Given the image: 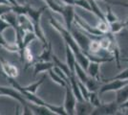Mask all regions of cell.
I'll return each instance as SVG.
<instances>
[{"mask_svg": "<svg viewBox=\"0 0 128 115\" xmlns=\"http://www.w3.org/2000/svg\"><path fill=\"white\" fill-rule=\"evenodd\" d=\"M70 32L72 34V36L74 37L76 39V43L78 44V46L80 47V49L82 50L83 53H87L88 52V47H89V43H90L92 38L88 36V34L86 33L85 31H83L82 29L78 30L76 28L72 27Z\"/></svg>", "mask_w": 128, "mask_h": 115, "instance_id": "obj_1", "label": "cell"}, {"mask_svg": "<svg viewBox=\"0 0 128 115\" xmlns=\"http://www.w3.org/2000/svg\"><path fill=\"white\" fill-rule=\"evenodd\" d=\"M76 98L73 92L70 84L65 86V99H64L63 107L67 115H75L76 114Z\"/></svg>", "mask_w": 128, "mask_h": 115, "instance_id": "obj_2", "label": "cell"}, {"mask_svg": "<svg viewBox=\"0 0 128 115\" xmlns=\"http://www.w3.org/2000/svg\"><path fill=\"white\" fill-rule=\"evenodd\" d=\"M120 109V104L117 103V101H113L111 103H107L103 104L98 107H94V109L92 111V115H113L117 114L118 111Z\"/></svg>", "mask_w": 128, "mask_h": 115, "instance_id": "obj_3", "label": "cell"}, {"mask_svg": "<svg viewBox=\"0 0 128 115\" xmlns=\"http://www.w3.org/2000/svg\"><path fill=\"white\" fill-rule=\"evenodd\" d=\"M63 17L64 22H65V27L68 30H71L73 27V23L75 22V6L74 5H63L62 6V12L61 14Z\"/></svg>", "mask_w": 128, "mask_h": 115, "instance_id": "obj_4", "label": "cell"}, {"mask_svg": "<svg viewBox=\"0 0 128 115\" xmlns=\"http://www.w3.org/2000/svg\"><path fill=\"white\" fill-rule=\"evenodd\" d=\"M0 93H1L2 96H9V97H11V98L14 99L17 102H19L20 104H22V105L29 104V102L23 97V95H22L16 88L14 87V86H12V87L0 86Z\"/></svg>", "mask_w": 128, "mask_h": 115, "instance_id": "obj_5", "label": "cell"}, {"mask_svg": "<svg viewBox=\"0 0 128 115\" xmlns=\"http://www.w3.org/2000/svg\"><path fill=\"white\" fill-rule=\"evenodd\" d=\"M128 83V81H122V80H112L108 81L106 83L100 85L98 89V94H103L110 91H117L120 88L123 87Z\"/></svg>", "mask_w": 128, "mask_h": 115, "instance_id": "obj_6", "label": "cell"}, {"mask_svg": "<svg viewBox=\"0 0 128 115\" xmlns=\"http://www.w3.org/2000/svg\"><path fill=\"white\" fill-rule=\"evenodd\" d=\"M1 62V68H2V73L6 78H12V79H16V77L19 75V70L18 67L14 64H12L11 62L5 60L3 58L0 60Z\"/></svg>", "mask_w": 128, "mask_h": 115, "instance_id": "obj_7", "label": "cell"}, {"mask_svg": "<svg viewBox=\"0 0 128 115\" xmlns=\"http://www.w3.org/2000/svg\"><path fill=\"white\" fill-rule=\"evenodd\" d=\"M94 109V106L86 100L76 101V114L78 115H87L91 114Z\"/></svg>", "mask_w": 128, "mask_h": 115, "instance_id": "obj_8", "label": "cell"}, {"mask_svg": "<svg viewBox=\"0 0 128 115\" xmlns=\"http://www.w3.org/2000/svg\"><path fill=\"white\" fill-rule=\"evenodd\" d=\"M54 64L53 60L52 61H41V60H36L34 63V77H36L38 74L41 72L49 71L51 68H53Z\"/></svg>", "mask_w": 128, "mask_h": 115, "instance_id": "obj_9", "label": "cell"}, {"mask_svg": "<svg viewBox=\"0 0 128 115\" xmlns=\"http://www.w3.org/2000/svg\"><path fill=\"white\" fill-rule=\"evenodd\" d=\"M45 7H42L40 9H34L31 6L29 5L28 8V12H27V16L31 19L32 24H38L40 23V19H41V16H42L43 12L45 11Z\"/></svg>", "mask_w": 128, "mask_h": 115, "instance_id": "obj_10", "label": "cell"}, {"mask_svg": "<svg viewBox=\"0 0 128 115\" xmlns=\"http://www.w3.org/2000/svg\"><path fill=\"white\" fill-rule=\"evenodd\" d=\"M100 63L96 62V61H90L86 72L89 77L96 79L98 81L102 82V78L100 76Z\"/></svg>", "mask_w": 128, "mask_h": 115, "instance_id": "obj_11", "label": "cell"}, {"mask_svg": "<svg viewBox=\"0 0 128 115\" xmlns=\"http://www.w3.org/2000/svg\"><path fill=\"white\" fill-rule=\"evenodd\" d=\"M65 54H66V63L69 67L72 73L75 71V63L76 60V56L74 51L70 48L68 45L65 44Z\"/></svg>", "mask_w": 128, "mask_h": 115, "instance_id": "obj_12", "label": "cell"}, {"mask_svg": "<svg viewBox=\"0 0 128 115\" xmlns=\"http://www.w3.org/2000/svg\"><path fill=\"white\" fill-rule=\"evenodd\" d=\"M29 105L31 107V109L32 110L34 114H38V115H54V113L52 110L48 108L47 106L44 105H38V104H32L29 102Z\"/></svg>", "mask_w": 128, "mask_h": 115, "instance_id": "obj_13", "label": "cell"}, {"mask_svg": "<svg viewBox=\"0 0 128 115\" xmlns=\"http://www.w3.org/2000/svg\"><path fill=\"white\" fill-rule=\"evenodd\" d=\"M3 18H5L7 21L10 23V25L12 28H14V30L16 31L19 28V24H18V17L17 15H16L14 12L12 11L10 13H7L4 16H2Z\"/></svg>", "mask_w": 128, "mask_h": 115, "instance_id": "obj_14", "label": "cell"}, {"mask_svg": "<svg viewBox=\"0 0 128 115\" xmlns=\"http://www.w3.org/2000/svg\"><path fill=\"white\" fill-rule=\"evenodd\" d=\"M74 73H75L76 77L78 78V80L80 81V82H84V83H85L86 81H87L88 78H89V76H88V74H87V72H86L85 69H83L76 61V63H75V71H74Z\"/></svg>", "mask_w": 128, "mask_h": 115, "instance_id": "obj_15", "label": "cell"}, {"mask_svg": "<svg viewBox=\"0 0 128 115\" xmlns=\"http://www.w3.org/2000/svg\"><path fill=\"white\" fill-rule=\"evenodd\" d=\"M0 47L4 48L7 51H10V52H17L19 53V48L16 43L12 44L10 42H8L5 39V38L3 37V33H0Z\"/></svg>", "mask_w": 128, "mask_h": 115, "instance_id": "obj_16", "label": "cell"}, {"mask_svg": "<svg viewBox=\"0 0 128 115\" xmlns=\"http://www.w3.org/2000/svg\"><path fill=\"white\" fill-rule=\"evenodd\" d=\"M52 55H53L52 44H51V42H49L48 46L47 47H44L42 53L38 57V60H41V61H52Z\"/></svg>", "mask_w": 128, "mask_h": 115, "instance_id": "obj_17", "label": "cell"}, {"mask_svg": "<svg viewBox=\"0 0 128 115\" xmlns=\"http://www.w3.org/2000/svg\"><path fill=\"white\" fill-rule=\"evenodd\" d=\"M128 99V83L124 85L123 87L120 88L117 90V95H116V101L118 104H122Z\"/></svg>", "mask_w": 128, "mask_h": 115, "instance_id": "obj_18", "label": "cell"}, {"mask_svg": "<svg viewBox=\"0 0 128 115\" xmlns=\"http://www.w3.org/2000/svg\"><path fill=\"white\" fill-rule=\"evenodd\" d=\"M91 7V13H93L98 19L100 20H105V17H104V13L100 10V6L96 3V0H89ZM106 21V20H105Z\"/></svg>", "mask_w": 128, "mask_h": 115, "instance_id": "obj_19", "label": "cell"}, {"mask_svg": "<svg viewBox=\"0 0 128 115\" xmlns=\"http://www.w3.org/2000/svg\"><path fill=\"white\" fill-rule=\"evenodd\" d=\"M52 60H53L54 64L56 66H58V67H59L61 70H63L68 77H70L72 74H73V73L71 72V70L69 69V67H68V65H67V63L62 62V61L59 60L56 56L54 54V53H53V55H52Z\"/></svg>", "mask_w": 128, "mask_h": 115, "instance_id": "obj_20", "label": "cell"}, {"mask_svg": "<svg viewBox=\"0 0 128 115\" xmlns=\"http://www.w3.org/2000/svg\"><path fill=\"white\" fill-rule=\"evenodd\" d=\"M44 80H45V76H43L40 80H38V82H32V83L29 84V85H27V86H21L20 84H19V86H20V88H21V89L25 90V91H28V92H31V93L36 94V92L38 91V87H39V86H40V85L43 83Z\"/></svg>", "mask_w": 128, "mask_h": 115, "instance_id": "obj_21", "label": "cell"}, {"mask_svg": "<svg viewBox=\"0 0 128 115\" xmlns=\"http://www.w3.org/2000/svg\"><path fill=\"white\" fill-rule=\"evenodd\" d=\"M85 85L90 92H92V91H98V89H100L102 84H100V82L98 81L96 79H94V78L89 77L88 80L86 81Z\"/></svg>", "mask_w": 128, "mask_h": 115, "instance_id": "obj_22", "label": "cell"}, {"mask_svg": "<svg viewBox=\"0 0 128 115\" xmlns=\"http://www.w3.org/2000/svg\"><path fill=\"white\" fill-rule=\"evenodd\" d=\"M98 38H92V39H91L90 43H89V47H88V52H87V53L96 55V54L102 50V47H100Z\"/></svg>", "mask_w": 128, "mask_h": 115, "instance_id": "obj_23", "label": "cell"}, {"mask_svg": "<svg viewBox=\"0 0 128 115\" xmlns=\"http://www.w3.org/2000/svg\"><path fill=\"white\" fill-rule=\"evenodd\" d=\"M48 73H49V76L51 77V79H52V81H53L54 82H56V83H58V85H60V86L65 87L67 84H69V83H67V82H66V81H64L61 77L58 76V75L56 72L54 71L53 68H51V69L48 71Z\"/></svg>", "mask_w": 128, "mask_h": 115, "instance_id": "obj_24", "label": "cell"}, {"mask_svg": "<svg viewBox=\"0 0 128 115\" xmlns=\"http://www.w3.org/2000/svg\"><path fill=\"white\" fill-rule=\"evenodd\" d=\"M124 27H125V22H122V21H120V20H118V21L109 23L110 33L114 34V35L118 34Z\"/></svg>", "mask_w": 128, "mask_h": 115, "instance_id": "obj_25", "label": "cell"}, {"mask_svg": "<svg viewBox=\"0 0 128 115\" xmlns=\"http://www.w3.org/2000/svg\"><path fill=\"white\" fill-rule=\"evenodd\" d=\"M34 39H38L36 34L34 33V31H28L25 32L24 37H23V49L29 46V44L32 41H34Z\"/></svg>", "mask_w": 128, "mask_h": 115, "instance_id": "obj_26", "label": "cell"}, {"mask_svg": "<svg viewBox=\"0 0 128 115\" xmlns=\"http://www.w3.org/2000/svg\"><path fill=\"white\" fill-rule=\"evenodd\" d=\"M88 102L90 103L94 107H98L102 104V102L100 100V94L98 91H92L89 94V98H88Z\"/></svg>", "mask_w": 128, "mask_h": 115, "instance_id": "obj_27", "label": "cell"}, {"mask_svg": "<svg viewBox=\"0 0 128 115\" xmlns=\"http://www.w3.org/2000/svg\"><path fill=\"white\" fill-rule=\"evenodd\" d=\"M28 8H29L28 4H17L12 7V11L17 16H22V15H27Z\"/></svg>", "mask_w": 128, "mask_h": 115, "instance_id": "obj_28", "label": "cell"}, {"mask_svg": "<svg viewBox=\"0 0 128 115\" xmlns=\"http://www.w3.org/2000/svg\"><path fill=\"white\" fill-rule=\"evenodd\" d=\"M96 29L100 32V34L102 35H106L110 32V28H109V23L105 20H100V21L98 22V24H96Z\"/></svg>", "mask_w": 128, "mask_h": 115, "instance_id": "obj_29", "label": "cell"}, {"mask_svg": "<svg viewBox=\"0 0 128 115\" xmlns=\"http://www.w3.org/2000/svg\"><path fill=\"white\" fill-rule=\"evenodd\" d=\"M104 17H105V20H106L108 23H112V22L120 20V18L113 13L112 8H111L109 5L106 7V13L104 14Z\"/></svg>", "mask_w": 128, "mask_h": 115, "instance_id": "obj_30", "label": "cell"}, {"mask_svg": "<svg viewBox=\"0 0 128 115\" xmlns=\"http://www.w3.org/2000/svg\"><path fill=\"white\" fill-rule=\"evenodd\" d=\"M49 8L52 10L54 13H58V14H61L62 12V6H60L59 4H58L54 0H43Z\"/></svg>", "mask_w": 128, "mask_h": 115, "instance_id": "obj_31", "label": "cell"}, {"mask_svg": "<svg viewBox=\"0 0 128 115\" xmlns=\"http://www.w3.org/2000/svg\"><path fill=\"white\" fill-rule=\"evenodd\" d=\"M112 80H122V81H128V68L124 69V70H122V72H120L118 75L112 77V78H110V79H107V80H105V81H106V82H108V81H112Z\"/></svg>", "mask_w": 128, "mask_h": 115, "instance_id": "obj_32", "label": "cell"}, {"mask_svg": "<svg viewBox=\"0 0 128 115\" xmlns=\"http://www.w3.org/2000/svg\"><path fill=\"white\" fill-rule=\"evenodd\" d=\"M80 7L87 12H91L90 2L89 0H75V7Z\"/></svg>", "mask_w": 128, "mask_h": 115, "instance_id": "obj_33", "label": "cell"}, {"mask_svg": "<svg viewBox=\"0 0 128 115\" xmlns=\"http://www.w3.org/2000/svg\"><path fill=\"white\" fill-rule=\"evenodd\" d=\"M78 87H80V93L82 95V97L84 100L86 101H88V98H89V94H90V91L88 90V88L86 87L85 83L82 82H80L78 80Z\"/></svg>", "mask_w": 128, "mask_h": 115, "instance_id": "obj_34", "label": "cell"}, {"mask_svg": "<svg viewBox=\"0 0 128 115\" xmlns=\"http://www.w3.org/2000/svg\"><path fill=\"white\" fill-rule=\"evenodd\" d=\"M11 27L12 26L10 25V23L7 21L5 18L0 17V33H3L5 30H7L8 28H11Z\"/></svg>", "mask_w": 128, "mask_h": 115, "instance_id": "obj_35", "label": "cell"}, {"mask_svg": "<svg viewBox=\"0 0 128 115\" xmlns=\"http://www.w3.org/2000/svg\"><path fill=\"white\" fill-rule=\"evenodd\" d=\"M12 5H6V4H0V17L4 16L7 13L12 12Z\"/></svg>", "mask_w": 128, "mask_h": 115, "instance_id": "obj_36", "label": "cell"}, {"mask_svg": "<svg viewBox=\"0 0 128 115\" xmlns=\"http://www.w3.org/2000/svg\"><path fill=\"white\" fill-rule=\"evenodd\" d=\"M102 1H105V2H107V4H114V5H120V6H123V7H126V8H128V4L124 3V2H120V1H118V0H102Z\"/></svg>", "mask_w": 128, "mask_h": 115, "instance_id": "obj_37", "label": "cell"}, {"mask_svg": "<svg viewBox=\"0 0 128 115\" xmlns=\"http://www.w3.org/2000/svg\"><path fill=\"white\" fill-rule=\"evenodd\" d=\"M22 114H25V115H32V114H34V112H32V110L31 109V107H30L29 104H24V105H23Z\"/></svg>", "mask_w": 128, "mask_h": 115, "instance_id": "obj_38", "label": "cell"}, {"mask_svg": "<svg viewBox=\"0 0 128 115\" xmlns=\"http://www.w3.org/2000/svg\"><path fill=\"white\" fill-rule=\"evenodd\" d=\"M64 5H74L75 6V0H61Z\"/></svg>", "mask_w": 128, "mask_h": 115, "instance_id": "obj_39", "label": "cell"}, {"mask_svg": "<svg viewBox=\"0 0 128 115\" xmlns=\"http://www.w3.org/2000/svg\"><path fill=\"white\" fill-rule=\"evenodd\" d=\"M120 109H125V108H128V99L125 101V102H123L122 104H120Z\"/></svg>", "mask_w": 128, "mask_h": 115, "instance_id": "obj_40", "label": "cell"}, {"mask_svg": "<svg viewBox=\"0 0 128 115\" xmlns=\"http://www.w3.org/2000/svg\"><path fill=\"white\" fill-rule=\"evenodd\" d=\"M0 4H6V5H11V3L8 0H0Z\"/></svg>", "mask_w": 128, "mask_h": 115, "instance_id": "obj_41", "label": "cell"}, {"mask_svg": "<svg viewBox=\"0 0 128 115\" xmlns=\"http://www.w3.org/2000/svg\"><path fill=\"white\" fill-rule=\"evenodd\" d=\"M8 1L11 3L12 6H14V5H17V4H18V3L16 2V0H8Z\"/></svg>", "mask_w": 128, "mask_h": 115, "instance_id": "obj_42", "label": "cell"}, {"mask_svg": "<svg viewBox=\"0 0 128 115\" xmlns=\"http://www.w3.org/2000/svg\"><path fill=\"white\" fill-rule=\"evenodd\" d=\"M125 27L127 28L128 30V13H127V17H126V21H125Z\"/></svg>", "mask_w": 128, "mask_h": 115, "instance_id": "obj_43", "label": "cell"}, {"mask_svg": "<svg viewBox=\"0 0 128 115\" xmlns=\"http://www.w3.org/2000/svg\"><path fill=\"white\" fill-rule=\"evenodd\" d=\"M1 59H2V57H1V55H0V60H1Z\"/></svg>", "mask_w": 128, "mask_h": 115, "instance_id": "obj_44", "label": "cell"}]
</instances>
